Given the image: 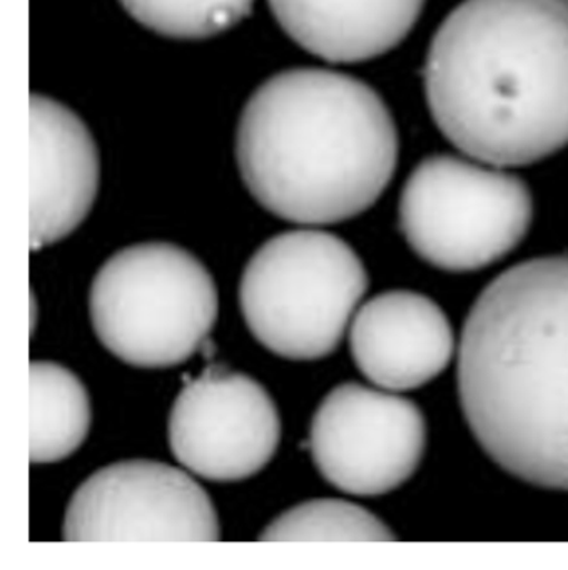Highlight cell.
Segmentation results:
<instances>
[{
    "label": "cell",
    "instance_id": "obj_4",
    "mask_svg": "<svg viewBox=\"0 0 568 570\" xmlns=\"http://www.w3.org/2000/svg\"><path fill=\"white\" fill-rule=\"evenodd\" d=\"M89 312L97 338L114 356L139 368H167L206 343L219 298L213 275L193 253L140 243L100 266Z\"/></svg>",
    "mask_w": 568,
    "mask_h": 570
},
{
    "label": "cell",
    "instance_id": "obj_7",
    "mask_svg": "<svg viewBox=\"0 0 568 570\" xmlns=\"http://www.w3.org/2000/svg\"><path fill=\"white\" fill-rule=\"evenodd\" d=\"M69 542H214L221 529L206 490L183 470L150 460L104 466L70 499Z\"/></svg>",
    "mask_w": 568,
    "mask_h": 570
},
{
    "label": "cell",
    "instance_id": "obj_3",
    "mask_svg": "<svg viewBox=\"0 0 568 570\" xmlns=\"http://www.w3.org/2000/svg\"><path fill=\"white\" fill-rule=\"evenodd\" d=\"M393 116L366 82L327 69H290L244 106L236 161L266 212L297 225H334L366 212L398 165Z\"/></svg>",
    "mask_w": 568,
    "mask_h": 570
},
{
    "label": "cell",
    "instance_id": "obj_9",
    "mask_svg": "<svg viewBox=\"0 0 568 570\" xmlns=\"http://www.w3.org/2000/svg\"><path fill=\"white\" fill-rule=\"evenodd\" d=\"M167 433L180 465L213 482H237L271 462L280 445L281 420L261 383L213 365L180 390Z\"/></svg>",
    "mask_w": 568,
    "mask_h": 570
},
{
    "label": "cell",
    "instance_id": "obj_16",
    "mask_svg": "<svg viewBox=\"0 0 568 570\" xmlns=\"http://www.w3.org/2000/svg\"><path fill=\"white\" fill-rule=\"evenodd\" d=\"M565 4H568V0H564Z\"/></svg>",
    "mask_w": 568,
    "mask_h": 570
},
{
    "label": "cell",
    "instance_id": "obj_12",
    "mask_svg": "<svg viewBox=\"0 0 568 570\" xmlns=\"http://www.w3.org/2000/svg\"><path fill=\"white\" fill-rule=\"evenodd\" d=\"M300 48L333 65L388 55L420 21L427 0H267Z\"/></svg>",
    "mask_w": 568,
    "mask_h": 570
},
{
    "label": "cell",
    "instance_id": "obj_10",
    "mask_svg": "<svg viewBox=\"0 0 568 570\" xmlns=\"http://www.w3.org/2000/svg\"><path fill=\"white\" fill-rule=\"evenodd\" d=\"M100 181L96 141L82 119L46 96H30V248L69 236L87 218Z\"/></svg>",
    "mask_w": 568,
    "mask_h": 570
},
{
    "label": "cell",
    "instance_id": "obj_2",
    "mask_svg": "<svg viewBox=\"0 0 568 570\" xmlns=\"http://www.w3.org/2000/svg\"><path fill=\"white\" fill-rule=\"evenodd\" d=\"M458 389L497 465L568 490V256L513 266L478 296L461 335Z\"/></svg>",
    "mask_w": 568,
    "mask_h": 570
},
{
    "label": "cell",
    "instance_id": "obj_5",
    "mask_svg": "<svg viewBox=\"0 0 568 570\" xmlns=\"http://www.w3.org/2000/svg\"><path fill=\"white\" fill-rule=\"evenodd\" d=\"M368 275L354 249L317 229L281 233L244 268L241 312L254 338L287 360H317L343 340Z\"/></svg>",
    "mask_w": 568,
    "mask_h": 570
},
{
    "label": "cell",
    "instance_id": "obj_15",
    "mask_svg": "<svg viewBox=\"0 0 568 570\" xmlns=\"http://www.w3.org/2000/svg\"><path fill=\"white\" fill-rule=\"evenodd\" d=\"M127 14L164 38L203 41L229 31L253 11L254 0H119Z\"/></svg>",
    "mask_w": 568,
    "mask_h": 570
},
{
    "label": "cell",
    "instance_id": "obj_11",
    "mask_svg": "<svg viewBox=\"0 0 568 570\" xmlns=\"http://www.w3.org/2000/svg\"><path fill=\"white\" fill-rule=\"evenodd\" d=\"M351 355L380 389L403 392L437 379L454 352L443 309L414 292H386L358 309L351 323Z\"/></svg>",
    "mask_w": 568,
    "mask_h": 570
},
{
    "label": "cell",
    "instance_id": "obj_6",
    "mask_svg": "<svg viewBox=\"0 0 568 570\" xmlns=\"http://www.w3.org/2000/svg\"><path fill=\"white\" fill-rule=\"evenodd\" d=\"M533 219L523 179L471 158L434 155L404 183L400 228L414 253L444 272H477L520 245Z\"/></svg>",
    "mask_w": 568,
    "mask_h": 570
},
{
    "label": "cell",
    "instance_id": "obj_13",
    "mask_svg": "<svg viewBox=\"0 0 568 570\" xmlns=\"http://www.w3.org/2000/svg\"><path fill=\"white\" fill-rule=\"evenodd\" d=\"M90 399L79 376L52 362L30 363V462L72 455L89 435Z\"/></svg>",
    "mask_w": 568,
    "mask_h": 570
},
{
    "label": "cell",
    "instance_id": "obj_8",
    "mask_svg": "<svg viewBox=\"0 0 568 570\" xmlns=\"http://www.w3.org/2000/svg\"><path fill=\"white\" fill-rule=\"evenodd\" d=\"M310 445L314 465L331 485L351 495H383L417 472L427 423L411 400L343 383L317 406Z\"/></svg>",
    "mask_w": 568,
    "mask_h": 570
},
{
    "label": "cell",
    "instance_id": "obj_1",
    "mask_svg": "<svg viewBox=\"0 0 568 570\" xmlns=\"http://www.w3.org/2000/svg\"><path fill=\"white\" fill-rule=\"evenodd\" d=\"M424 95L441 135L497 168L568 146V4L463 0L431 39Z\"/></svg>",
    "mask_w": 568,
    "mask_h": 570
},
{
    "label": "cell",
    "instance_id": "obj_14",
    "mask_svg": "<svg viewBox=\"0 0 568 570\" xmlns=\"http://www.w3.org/2000/svg\"><path fill=\"white\" fill-rule=\"evenodd\" d=\"M261 540L273 542H360L391 540V530L363 507L336 499L301 503L270 523Z\"/></svg>",
    "mask_w": 568,
    "mask_h": 570
}]
</instances>
